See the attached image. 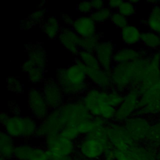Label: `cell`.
<instances>
[{
  "instance_id": "obj_42",
  "label": "cell",
  "mask_w": 160,
  "mask_h": 160,
  "mask_svg": "<svg viewBox=\"0 0 160 160\" xmlns=\"http://www.w3.org/2000/svg\"><path fill=\"white\" fill-rule=\"evenodd\" d=\"M6 82L9 91L16 93H21L23 91V84L17 78L13 76L9 77Z\"/></svg>"
},
{
  "instance_id": "obj_15",
  "label": "cell",
  "mask_w": 160,
  "mask_h": 160,
  "mask_svg": "<svg viewBox=\"0 0 160 160\" xmlns=\"http://www.w3.org/2000/svg\"><path fill=\"white\" fill-rule=\"evenodd\" d=\"M115 46L111 41H101L94 52L99 65L103 69L110 72L113 66V58L115 54Z\"/></svg>"
},
{
  "instance_id": "obj_41",
  "label": "cell",
  "mask_w": 160,
  "mask_h": 160,
  "mask_svg": "<svg viewBox=\"0 0 160 160\" xmlns=\"http://www.w3.org/2000/svg\"><path fill=\"white\" fill-rule=\"evenodd\" d=\"M29 160H51V157L46 149L34 146Z\"/></svg>"
},
{
  "instance_id": "obj_19",
  "label": "cell",
  "mask_w": 160,
  "mask_h": 160,
  "mask_svg": "<svg viewBox=\"0 0 160 160\" xmlns=\"http://www.w3.org/2000/svg\"><path fill=\"white\" fill-rule=\"evenodd\" d=\"M61 44L69 52L77 55L80 51L81 38L71 27H63L58 38Z\"/></svg>"
},
{
  "instance_id": "obj_7",
  "label": "cell",
  "mask_w": 160,
  "mask_h": 160,
  "mask_svg": "<svg viewBox=\"0 0 160 160\" xmlns=\"http://www.w3.org/2000/svg\"><path fill=\"white\" fill-rule=\"evenodd\" d=\"M108 138L112 148L126 152L138 144L128 132L122 123L108 122L106 126Z\"/></svg>"
},
{
  "instance_id": "obj_8",
  "label": "cell",
  "mask_w": 160,
  "mask_h": 160,
  "mask_svg": "<svg viewBox=\"0 0 160 160\" xmlns=\"http://www.w3.org/2000/svg\"><path fill=\"white\" fill-rule=\"evenodd\" d=\"M45 149L50 155L51 159H62L71 156L75 151L76 146L74 141L66 139L59 134L44 138Z\"/></svg>"
},
{
  "instance_id": "obj_21",
  "label": "cell",
  "mask_w": 160,
  "mask_h": 160,
  "mask_svg": "<svg viewBox=\"0 0 160 160\" xmlns=\"http://www.w3.org/2000/svg\"><path fill=\"white\" fill-rule=\"evenodd\" d=\"M21 68L27 74L28 81L32 84H38L44 81L46 69L36 66L28 59L22 62Z\"/></svg>"
},
{
  "instance_id": "obj_35",
  "label": "cell",
  "mask_w": 160,
  "mask_h": 160,
  "mask_svg": "<svg viewBox=\"0 0 160 160\" xmlns=\"http://www.w3.org/2000/svg\"><path fill=\"white\" fill-rule=\"evenodd\" d=\"M34 146L26 143L16 145L14 158L18 160H29Z\"/></svg>"
},
{
  "instance_id": "obj_9",
  "label": "cell",
  "mask_w": 160,
  "mask_h": 160,
  "mask_svg": "<svg viewBox=\"0 0 160 160\" xmlns=\"http://www.w3.org/2000/svg\"><path fill=\"white\" fill-rule=\"evenodd\" d=\"M139 98L140 92L137 88H131L126 91L122 103L116 108L113 121L122 124L135 115L138 109Z\"/></svg>"
},
{
  "instance_id": "obj_16",
  "label": "cell",
  "mask_w": 160,
  "mask_h": 160,
  "mask_svg": "<svg viewBox=\"0 0 160 160\" xmlns=\"http://www.w3.org/2000/svg\"><path fill=\"white\" fill-rule=\"evenodd\" d=\"M88 81L92 86L102 90L112 89L110 72L101 68H91L86 67Z\"/></svg>"
},
{
  "instance_id": "obj_13",
  "label": "cell",
  "mask_w": 160,
  "mask_h": 160,
  "mask_svg": "<svg viewBox=\"0 0 160 160\" xmlns=\"http://www.w3.org/2000/svg\"><path fill=\"white\" fill-rule=\"evenodd\" d=\"M28 106L31 116L36 120L42 121L50 111L41 89L36 87H32L28 89Z\"/></svg>"
},
{
  "instance_id": "obj_32",
  "label": "cell",
  "mask_w": 160,
  "mask_h": 160,
  "mask_svg": "<svg viewBox=\"0 0 160 160\" xmlns=\"http://www.w3.org/2000/svg\"><path fill=\"white\" fill-rule=\"evenodd\" d=\"M103 96L105 102L115 108L121 105L124 98V94L113 89L103 90Z\"/></svg>"
},
{
  "instance_id": "obj_11",
  "label": "cell",
  "mask_w": 160,
  "mask_h": 160,
  "mask_svg": "<svg viewBox=\"0 0 160 160\" xmlns=\"http://www.w3.org/2000/svg\"><path fill=\"white\" fill-rule=\"evenodd\" d=\"M151 122L152 119L134 115L122 124L137 144H144Z\"/></svg>"
},
{
  "instance_id": "obj_1",
  "label": "cell",
  "mask_w": 160,
  "mask_h": 160,
  "mask_svg": "<svg viewBox=\"0 0 160 160\" xmlns=\"http://www.w3.org/2000/svg\"><path fill=\"white\" fill-rule=\"evenodd\" d=\"M148 63L149 55L130 62L114 64L110 71L112 89L122 94L131 88L138 89L145 76Z\"/></svg>"
},
{
  "instance_id": "obj_37",
  "label": "cell",
  "mask_w": 160,
  "mask_h": 160,
  "mask_svg": "<svg viewBox=\"0 0 160 160\" xmlns=\"http://www.w3.org/2000/svg\"><path fill=\"white\" fill-rule=\"evenodd\" d=\"M112 12L109 8L105 6L101 9L93 11L90 16L96 24L104 23L110 19Z\"/></svg>"
},
{
  "instance_id": "obj_54",
  "label": "cell",
  "mask_w": 160,
  "mask_h": 160,
  "mask_svg": "<svg viewBox=\"0 0 160 160\" xmlns=\"http://www.w3.org/2000/svg\"><path fill=\"white\" fill-rule=\"evenodd\" d=\"M69 160H76V159L75 158L70 156V157H69Z\"/></svg>"
},
{
  "instance_id": "obj_40",
  "label": "cell",
  "mask_w": 160,
  "mask_h": 160,
  "mask_svg": "<svg viewBox=\"0 0 160 160\" xmlns=\"http://www.w3.org/2000/svg\"><path fill=\"white\" fill-rule=\"evenodd\" d=\"M110 21L114 26H116L118 28H119L120 29L123 28L129 24L128 18L122 15L117 11L112 12L110 18Z\"/></svg>"
},
{
  "instance_id": "obj_44",
  "label": "cell",
  "mask_w": 160,
  "mask_h": 160,
  "mask_svg": "<svg viewBox=\"0 0 160 160\" xmlns=\"http://www.w3.org/2000/svg\"><path fill=\"white\" fill-rule=\"evenodd\" d=\"M112 149L114 160H137L136 158L129 151L126 152H122L116 150L114 148Z\"/></svg>"
},
{
  "instance_id": "obj_23",
  "label": "cell",
  "mask_w": 160,
  "mask_h": 160,
  "mask_svg": "<svg viewBox=\"0 0 160 160\" xmlns=\"http://www.w3.org/2000/svg\"><path fill=\"white\" fill-rule=\"evenodd\" d=\"M41 26L44 34L51 39L58 38L63 28L60 19L54 16H49L46 18Z\"/></svg>"
},
{
  "instance_id": "obj_43",
  "label": "cell",
  "mask_w": 160,
  "mask_h": 160,
  "mask_svg": "<svg viewBox=\"0 0 160 160\" xmlns=\"http://www.w3.org/2000/svg\"><path fill=\"white\" fill-rule=\"evenodd\" d=\"M76 9L82 15H90L93 11L91 1H82L76 5Z\"/></svg>"
},
{
  "instance_id": "obj_30",
  "label": "cell",
  "mask_w": 160,
  "mask_h": 160,
  "mask_svg": "<svg viewBox=\"0 0 160 160\" xmlns=\"http://www.w3.org/2000/svg\"><path fill=\"white\" fill-rule=\"evenodd\" d=\"M135 115L144 116L150 119L160 117V96L157 97L146 106L138 109Z\"/></svg>"
},
{
  "instance_id": "obj_56",
  "label": "cell",
  "mask_w": 160,
  "mask_h": 160,
  "mask_svg": "<svg viewBox=\"0 0 160 160\" xmlns=\"http://www.w3.org/2000/svg\"><path fill=\"white\" fill-rule=\"evenodd\" d=\"M159 158H160V151H159Z\"/></svg>"
},
{
  "instance_id": "obj_20",
  "label": "cell",
  "mask_w": 160,
  "mask_h": 160,
  "mask_svg": "<svg viewBox=\"0 0 160 160\" xmlns=\"http://www.w3.org/2000/svg\"><path fill=\"white\" fill-rule=\"evenodd\" d=\"M142 32L134 24H128L120 29V38L122 42L127 46L134 47L141 42Z\"/></svg>"
},
{
  "instance_id": "obj_3",
  "label": "cell",
  "mask_w": 160,
  "mask_h": 160,
  "mask_svg": "<svg viewBox=\"0 0 160 160\" xmlns=\"http://www.w3.org/2000/svg\"><path fill=\"white\" fill-rule=\"evenodd\" d=\"M111 148L106 126L82 136L77 148L79 154L86 160H97Z\"/></svg>"
},
{
  "instance_id": "obj_12",
  "label": "cell",
  "mask_w": 160,
  "mask_h": 160,
  "mask_svg": "<svg viewBox=\"0 0 160 160\" xmlns=\"http://www.w3.org/2000/svg\"><path fill=\"white\" fill-rule=\"evenodd\" d=\"M160 79V52L156 51L150 52L149 63L145 76L138 88L141 93L147 89L156 86Z\"/></svg>"
},
{
  "instance_id": "obj_2",
  "label": "cell",
  "mask_w": 160,
  "mask_h": 160,
  "mask_svg": "<svg viewBox=\"0 0 160 160\" xmlns=\"http://www.w3.org/2000/svg\"><path fill=\"white\" fill-rule=\"evenodd\" d=\"M54 79L64 96L69 99L79 98L91 87L86 66L78 58L68 67L57 69Z\"/></svg>"
},
{
  "instance_id": "obj_18",
  "label": "cell",
  "mask_w": 160,
  "mask_h": 160,
  "mask_svg": "<svg viewBox=\"0 0 160 160\" xmlns=\"http://www.w3.org/2000/svg\"><path fill=\"white\" fill-rule=\"evenodd\" d=\"M149 53L148 51L144 49L126 46L116 51L113 62L114 64L130 62L145 58L148 56Z\"/></svg>"
},
{
  "instance_id": "obj_53",
  "label": "cell",
  "mask_w": 160,
  "mask_h": 160,
  "mask_svg": "<svg viewBox=\"0 0 160 160\" xmlns=\"http://www.w3.org/2000/svg\"><path fill=\"white\" fill-rule=\"evenodd\" d=\"M157 88H158V90H159V91L160 92V79H159V82H158V83L157 84Z\"/></svg>"
},
{
  "instance_id": "obj_10",
  "label": "cell",
  "mask_w": 160,
  "mask_h": 160,
  "mask_svg": "<svg viewBox=\"0 0 160 160\" xmlns=\"http://www.w3.org/2000/svg\"><path fill=\"white\" fill-rule=\"evenodd\" d=\"M66 125L59 109L50 110L38 124L36 136L44 139L50 136L59 134Z\"/></svg>"
},
{
  "instance_id": "obj_4",
  "label": "cell",
  "mask_w": 160,
  "mask_h": 160,
  "mask_svg": "<svg viewBox=\"0 0 160 160\" xmlns=\"http://www.w3.org/2000/svg\"><path fill=\"white\" fill-rule=\"evenodd\" d=\"M79 99L92 117H100L108 122L114 120L116 108L105 102L103 90L91 86Z\"/></svg>"
},
{
  "instance_id": "obj_31",
  "label": "cell",
  "mask_w": 160,
  "mask_h": 160,
  "mask_svg": "<svg viewBox=\"0 0 160 160\" xmlns=\"http://www.w3.org/2000/svg\"><path fill=\"white\" fill-rule=\"evenodd\" d=\"M46 14V9L44 5H39V8L32 12L29 17L23 21L24 24H22V26H24L25 29H29L32 26L41 24L44 20V16Z\"/></svg>"
},
{
  "instance_id": "obj_34",
  "label": "cell",
  "mask_w": 160,
  "mask_h": 160,
  "mask_svg": "<svg viewBox=\"0 0 160 160\" xmlns=\"http://www.w3.org/2000/svg\"><path fill=\"white\" fill-rule=\"evenodd\" d=\"M101 38L102 36L99 32L92 36L81 38L79 42L80 49L94 52L99 43L101 41Z\"/></svg>"
},
{
  "instance_id": "obj_26",
  "label": "cell",
  "mask_w": 160,
  "mask_h": 160,
  "mask_svg": "<svg viewBox=\"0 0 160 160\" xmlns=\"http://www.w3.org/2000/svg\"><path fill=\"white\" fill-rule=\"evenodd\" d=\"M130 152L137 160H159V152L144 144H138L133 146Z\"/></svg>"
},
{
  "instance_id": "obj_47",
  "label": "cell",
  "mask_w": 160,
  "mask_h": 160,
  "mask_svg": "<svg viewBox=\"0 0 160 160\" xmlns=\"http://www.w3.org/2000/svg\"><path fill=\"white\" fill-rule=\"evenodd\" d=\"M93 11L99 10L105 7V2L102 0H92L91 1Z\"/></svg>"
},
{
  "instance_id": "obj_29",
  "label": "cell",
  "mask_w": 160,
  "mask_h": 160,
  "mask_svg": "<svg viewBox=\"0 0 160 160\" xmlns=\"http://www.w3.org/2000/svg\"><path fill=\"white\" fill-rule=\"evenodd\" d=\"M141 43L146 50L151 52L158 51L160 47V35L148 30L142 32Z\"/></svg>"
},
{
  "instance_id": "obj_46",
  "label": "cell",
  "mask_w": 160,
  "mask_h": 160,
  "mask_svg": "<svg viewBox=\"0 0 160 160\" xmlns=\"http://www.w3.org/2000/svg\"><path fill=\"white\" fill-rule=\"evenodd\" d=\"M122 1L121 0H111L108 1L107 3V7L109 8L112 11H116L119 7Z\"/></svg>"
},
{
  "instance_id": "obj_38",
  "label": "cell",
  "mask_w": 160,
  "mask_h": 160,
  "mask_svg": "<svg viewBox=\"0 0 160 160\" xmlns=\"http://www.w3.org/2000/svg\"><path fill=\"white\" fill-rule=\"evenodd\" d=\"M59 135L66 139L72 141H75L81 136L76 126L70 124H66L59 132Z\"/></svg>"
},
{
  "instance_id": "obj_24",
  "label": "cell",
  "mask_w": 160,
  "mask_h": 160,
  "mask_svg": "<svg viewBox=\"0 0 160 160\" xmlns=\"http://www.w3.org/2000/svg\"><path fill=\"white\" fill-rule=\"evenodd\" d=\"M144 144L160 151V118L152 119L151 125Z\"/></svg>"
},
{
  "instance_id": "obj_48",
  "label": "cell",
  "mask_w": 160,
  "mask_h": 160,
  "mask_svg": "<svg viewBox=\"0 0 160 160\" xmlns=\"http://www.w3.org/2000/svg\"><path fill=\"white\" fill-rule=\"evenodd\" d=\"M10 115H9L8 113L6 112H1V115H0V122L1 125H3L4 122L8 120Z\"/></svg>"
},
{
  "instance_id": "obj_14",
  "label": "cell",
  "mask_w": 160,
  "mask_h": 160,
  "mask_svg": "<svg viewBox=\"0 0 160 160\" xmlns=\"http://www.w3.org/2000/svg\"><path fill=\"white\" fill-rule=\"evenodd\" d=\"M41 89L50 110L59 109L65 102V96L54 79H45Z\"/></svg>"
},
{
  "instance_id": "obj_52",
  "label": "cell",
  "mask_w": 160,
  "mask_h": 160,
  "mask_svg": "<svg viewBox=\"0 0 160 160\" xmlns=\"http://www.w3.org/2000/svg\"><path fill=\"white\" fill-rule=\"evenodd\" d=\"M1 160H18V159H15L14 158H9V159H5V158H1Z\"/></svg>"
},
{
  "instance_id": "obj_25",
  "label": "cell",
  "mask_w": 160,
  "mask_h": 160,
  "mask_svg": "<svg viewBox=\"0 0 160 160\" xmlns=\"http://www.w3.org/2000/svg\"><path fill=\"white\" fill-rule=\"evenodd\" d=\"M108 122L100 117H92L76 126L80 136H86L94 131L106 126Z\"/></svg>"
},
{
  "instance_id": "obj_5",
  "label": "cell",
  "mask_w": 160,
  "mask_h": 160,
  "mask_svg": "<svg viewBox=\"0 0 160 160\" xmlns=\"http://www.w3.org/2000/svg\"><path fill=\"white\" fill-rule=\"evenodd\" d=\"M2 126L4 131L12 138L28 139L36 136L38 124L32 116L14 114L9 116Z\"/></svg>"
},
{
  "instance_id": "obj_39",
  "label": "cell",
  "mask_w": 160,
  "mask_h": 160,
  "mask_svg": "<svg viewBox=\"0 0 160 160\" xmlns=\"http://www.w3.org/2000/svg\"><path fill=\"white\" fill-rule=\"evenodd\" d=\"M117 11L126 18L131 17L136 13V6L131 1H122Z\"/></svg>"
},
{
  "instance_id": "obj_55",
  "label": "cell",
  "mask_w": 160,
  "mask_h": 160,
  "mask_svg": "<svg viewBox=\"0 0 160 160\" xmlns=\"http://www.w3.org/2000/svg\"><path fill=\"white\" fill-rule=\"evenodd\" d=\"M158 51H159V52H160V47H159V49H158Z\"/></svg>"
},
{
  "instance_id": "obj_57",
  "label": "cell",
  "mask_w": 160,
  "mask_h": 160,
  "mask_svg": "<svg viewBox=\"0 0 160 160\" xmlns=\"http://www.w3.org/2000/svg\"><path fill=\"white\" fill-rule=\"evenodd\" d=\"M159 160H160V158H159Z\"/></svg>"
},
{
  "instance_id": "obj_58",
  "label": "cell",
  "mask_w": 160,
  "mask_h": 160,
  "mask_svg": "<svg viewBox=\"0 0 160 160\" xmlns=\"http://www.w3.org/2000/svg\"><path fill=\"white\" fill-rule=\"evenodd\" d=\"M159 118H160V117H159Z\"/></svg>"
},
{
  "instance_id": "obj_50",
  "label": "cell",
  "mask_w": 160,
  "mask_h": 160,
  "mask_svg": "<svg viewBox=\"0 0 160 160\" xmlns=\"http://www.w3.org/2000/svg\"><path fill=\"white\" fill-rule=\"evenodd\" d=\"M131 1V2L132 3H133L134 5H137V4H138L139 2H140V1H138V0H132V1Z\"/></svg>"
},
{
  "instance_id": "obj_22",
  "label": "cell",
  "mask_w": 160,
  "mask_h": 160,
  "mask_svg": "<svg viewBox=\"0 0 160 160\" xmlns=\"http://www.w3.org/2000/svg\"><path fill=\"white\" fill-rule=\"evenodd\" d=\"M28 59L36 66L46 69L47 66L46 54L43 48L38 44H31L27 47Z\"/></svg>"
},
{
  "instance_id": "obj_33",
  "label": "cell",
  "mask_w": 160,
  "mask_h": 160,
  "mask_svg": "<svg viewBox=\"0 0 160 160\" xmlns=\"http://www.w3.org/2000/svg\"><path fill=\"white\" fill-rule=\"evenodd\" d=\"M77 55L78 58L85 65L86 68H101L98 60L94 52L80 49Z\"/></svg>"
},
{
  "instance_id": "obj_45",
  "label": "cell",
  "mask_w": 160,
  "mask_h": 160,
  "mask_svg": "<svg viewBox=\"0 0 160 160\" xmlns=\"http://www.w3.org/2000/svg\"><path fill=\"white\" fill-rule=\"evenodd\" d=\"M74 19L72 16L68 13H63L60 17V21L64 25L63 27H71Z\"/></svg>"
},
{
  "instance_id": "obj_27",
  "label": "cell",
  "mask_w": 160,
  "mask_h": 160,
  "mask_svg": "<svg viewBox=\"0 0 160 160\" xmlns=\"http://www.w3.org/2000/svg\"><path fill=\"white\" fill-rule=\"evenodd\" d=\"M14 138L2 131L0 133V153L1 158L9 159L14 158V152L16 148Z\"/></svg>"
},
{
  "instance_id": "obj_51",
  "label": "cell",
  "mask_w": 160,
  "mask_h": 160,
  "mask_svg": "<svg viewBox=\"0 0 160 160\" xmlns=\"http://www.w3.org/2000/svg\"><path fill=\"white\" fill-rule=\"evenodd\" d=\"M51 160H69V157L62 159H51Z\"/></svg>"
},
{
  "instance_id": "obj_17",
  "label": "cell",
  "mask_w": 160,
  "mask_h": 160,
  "mask_svg": "<svg viewBox=\"0 0 160 160\" xmlns=\"http://www.w3.org/2000/svg\"><path fill=\"white\" fill-rule=\"evenodd\" d=\"M71 28L80 38H87L98 33L96 23L90 15L78 16L74 19Z\"/></svg>"
},
{
  "instance_id": "obj_49",
  "label": "cell",
  "mask_w": 160,
  "mask_h": 160,
  "mask_svg": "<svg viewBox=\"0 0 160 160\" xmlns=\"http://www.w3.org/2000/svg\"><path fill=\"white\" fill-rule=\"evenodd\" d=\"M148 3L150 4L152 6H154V5H156V4H159V1H155V0H151V1H147Z\"/></svg>"
},
{
  "instance_id": "obj_36",
  "label": "cell",
  "mask_w": 160,
  "mask_h": 160,
  "mask_svg": "<svg viewBox=\"0 0 160 160\" xmlns=\"http://www.w3.org/2000/svg\"><path fill=\"white\" fill-rule=\"evenodd\" d=\"M160 96V92L156 86L152 87L140 93V98L138 104V109L146 106L157 97Z\"/></svg>"
},
{
  "instance_id": "obj_28",
  "label": "cell",
  "mask_w": 160,
  "mask_h": 160,
  "mask_svg": "<svg viewBox=\"0 0 160 160\" xmlns=\"http://www.w3.org/2000/svg\"><path fill=\"white\" fill-rule=\"evenodd\" d=\"M142 24L146 26L149 30L160 35V6H152L151 10L146 19H143Z\"/></svg>"
},
{
  "instance_id": "obj_6",
  "label": "cell",
  "mask_w": 160,
  "mask_h": 160,
  "mask_svg": "<svg viewBox=\"0 0 160 160\" xmlns=\"http://www.w3.org/2000/svg\"><path fill=\"white\" fill-rule=\"evenodd\" d=\"M59 109L66 124L76 126L92 117L79 98L65 101Z\"/></svg>"
}]
</instances>
